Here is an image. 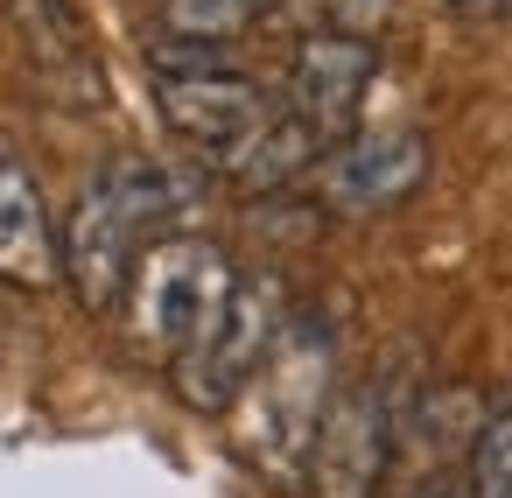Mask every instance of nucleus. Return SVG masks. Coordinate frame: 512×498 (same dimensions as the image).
<instances>
[{
	"mask_svg": "<svg viewBox=\"0 0 512 498\" xmlns=\"http://www.w3.org/2000/svg\"><path fill=\"white\" fill-rule=\"evenodd\" d=\"M148 92H155L162 127L183 148H197L225 183L246 176V162L260 155V141L288 113V99L274 106L225 43H169V36H155L148 43Z\"/></svg>",
	"mask_w": 512,
	"mask_h": 498,
	"instance_id": "1",
	"label": "nucleus"
},
{
	"mask_svg": "<svg viewBox=\"0 0 512 498\" xmlns=\"http://www.w3.org/2000/svg\"><path fill=\"white\" fill-rule=\"evenodd\" d=\"M330 358H337V337H330V323H316V316H288L281 323V337H274V351H267V365L253 372V386L239 393V449H246V463L267 477V484H281V491H295L302 477H309V463H316V442H323V421H330Z\"/></svg>",
	"mask_w": 512,
	"mask_h": 498,
	"instance_id": "2",
	"label": "nucleus"
},
{
	"mask_svg": "<svg viewBox=\"0 0 512 498\" xmlns=\"http://www.w3.org/2000/svg\"><path fill=\"white\" fill-rule=\"evenodd\" d=\"M288 316H295V309H288V295H281L274 274H239L232 295H225V309L204 323V337L169 365L176 400H183L190 414H211V421L232 414L239 393L253 386V372L267 365V351H274V337H281Z\"/></svg>",
	"mask_w": 512,
	"mask_h": 498,
	"instance_id": "3",
	"label": "nucleus"
},
{
	"mask_svg": "<svg viewBox=\"0 0 512 498\" xmlns=\"http://www.w3.org/2000/svg\"><path fill=\"white\" fill-rule=\"evenodd\" d=\"M232 281H239V274H232L225 246L183 239V232L155 239V246L141 253V267H134L127 302H120V309L134 316V344L155 351L162 365H176V358L204 337V323L225 309Z\"/></svg>",
	"mask_w": 512,
	"mask_h": 498,
	"instance_id": "4",
	"label": "nucleus"
},
{
	"mask_svg": "<svg viewBox=\"0 0 512 498\" xmlns=\"http://www.w3.org/2000/svg\"><path fill=\"white\" fill-rule=\"evenodd\" d=\"M372 78H379V43L365 36H323V29H302V43L288 50V113L323 141H351L358 134V113L372 99Z\"/></svg>",
	"mask_w": 512,
	"mask_h": 498,
	"instance_id": "5",
	"label": "nucleus"
},
{
	"mask_svg": "<svg viewBox=\"0 0 512 498\" xmlns=\"http://www.w3.org/2000/svg\"><path fill=\"white\" fill-rule=\"evenodd\" d=\"M57 239H64V281H71L78 309L85 316H120V302L134 288V267H141V253L155 239L120 211V197L99 176L78 190V204H71V218H64Z\"/></svg>",
	"mask_w": 512,
	"mask_h": 498,
	"instance_id": "6",
	"label": "nucleus"
},
{
	"mask_svg": "<svg viewBox=\"0 0 512 498\" xmlns=\"http://www.w3.org/2000/svg\"><path fill=\"white\" fill-rule=\"evenodd\" d=\"M393 449H400V400L386 393V379L351 386L323 421L309 491L316 498H379V484L393 470Z\"/></svg>",
	"mask_w": 512,
	"mask_h": 498,
	"instance_id": "7",
	"label": "nucleus"
},
{
	"mask_svg": "<svg viewBox=\"0 0 512 498\" xmlns=\"http://www.w3.org/2000/svg\"><path fill=\"white\" fill-rule=\"evenodd\" d=\"M428 176V141L414 127H386V134H351L323 155L316 183H323V204L344 211V218H379V211H400Z\"/></svg>",
	"mask_w": 512,
	"mask_h": 498,
	"instance_id": "8",
	"label": "nucleus"
},
{
	"mask_svg": "<svg viewBox=\"0 0 512 498\" xmlns=\"http://www.w3.org/2000/svg\"><path fill=\"white\" fill-rule=\"evenodd\" d=\"M0 281L15 295H43L64 281V239L50 225L36 169L15 155V141L0 134Z\"/></svg>",
	"mask_w": 512,
	"mask_h": 498,
	"instance_id": "9",
	"label": "nucleus"
},
{
	"mask_svg": "<svg viewBox=\"0 0 512 498\" xmlns=\"http://www.w3.org/2000/svg\"><path fill=\"white\" fill-rule=\"evenodd\" d=\"M8 29L22 43V57L36 64L43 92H57L64 106H106V71L85 43V22L71 15V0H8Z\"/></svg>",
	"mask_w": 512,
	"mask_h": 498,
	"instance_id": "10",
	"label": "nucleus"
},
{
	"mask_svg": "<svg viewBox=\"0 0 512 498\" xmlns=\"http://www.w3.org/2000/svg\"><path fill=\"white\" fill-rule=\"evenodd\" d=\"M99 183L120 197V211H127L148 239H169V232L183 225V211H190V183H183L176 169L148 162V155H113V162L99 169Z\"/></svg>",
	"mask_w": 512,
	"mask_h": 498,
	"instance_id": "11",
	"label": "nucleus"
},
{
	"mask_svg": "<svg viewBox=\"0 0 512 498\" xmlns=\"http://www.w3.org/2000/svg\"><path fill=\"white\" fill-rule=\"evenodd\" d=\"M463 498H512V379L477 407L463 449Z\"/></svg>",
	"mask_w": 512,
	"mask_h": 498,
	"instance_id": "12",
	"label": "nucleus"
},
{
	"mask_svg": "<svg viewBox=\"0 0 512 498\" xmlns=\"http://www.w3.org/2000/svg\"><path fill=\"white\" fill-rule=\"evenodd\" d=\"M281 0H155V29L169 43H239L260 15H274Z\"/></svg>",
	"mask_w": 512,
	"mask_h": 498,
	"instance_id": "13",
	"label": "nucleus"
},
{
	"mask_svg": "<svg viewBox=\"0 0 512 498\" xmlns=\"http://www.w3.org/2000/svg\"><path fill=\"white\" fill-rule=\"evenodd\" d=\"M302 15L323 36H365V43H379V29L393 22V0H302Z\"/></svg>",
	"mask_w": 512,
	"mask_h": 498,
	"instance_id": "14",
	"label": "nucleus"
},
{
	"mask_svg": "<svg viewBox=\"0 0 512 498\" xmlns=\"http://www.w3.org/2000/svg\"><path fill=\"white\" fill-rule=\"evenodd\" d=\"M442 8L456 22H470V29H505L512 22V0H442Z\"/></svg>",
	"mask_w": 512,
	"mask_h": 498,
	"instance_id": "15",
	"label": "nucleus"
},
{
	"mask_svg": "<svg viewBox=\"0 0 512 498\" xmlns=\"http://www.w3.org/2000/svg\"><path fill=\"white\" fill-rule=\"evenodd\" d=\"M407 498H463V470H428Z\"/></svg>",
	"mask_w": 512,
	"mask_h": 498,
	"instance_id": "16",
	"label": "nucleus"
}]
</instances>
